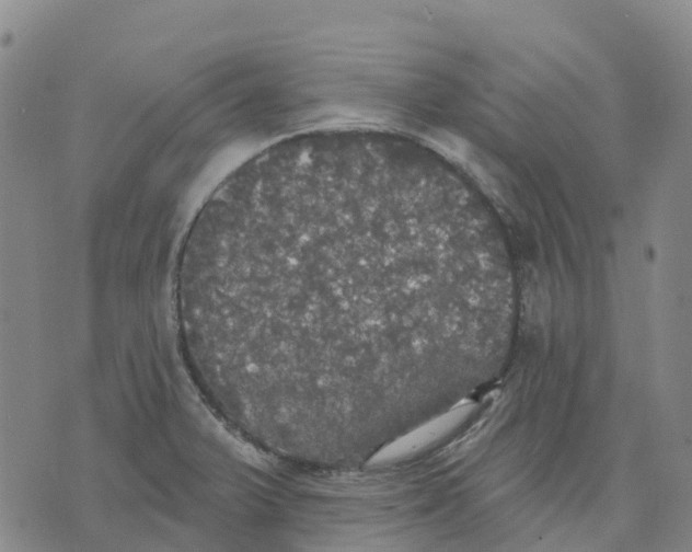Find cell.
I'll use <instances>...</instances> for the list:
<instances>
[{
    "instance_id": "obj_1",
    "label": "cell",
    "mask_w": 692,
    "mask_h": 552,
    "mask_svg": "<svg viewBox=\"0 0 692 552\" xmlns=\"http://www.w3.org/2000/svg\"><path fill=\"white\" fill-rule=\"evenodd\" d=\"M405 216L370 196L257 206L214 229L197 266L229 376L266 422L360 423L413 393L399 285Z\"/></svg>"
}]
</instances>
